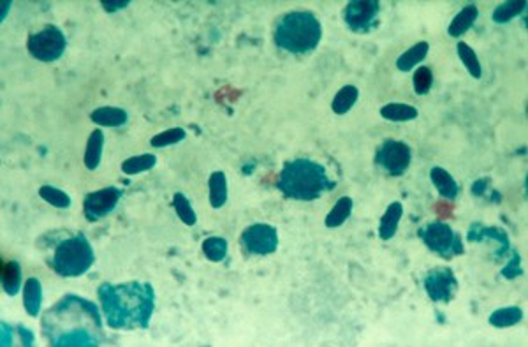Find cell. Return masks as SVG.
Wrapping results in <instances>:
<instances>
[{
    "label": "cell",
    "mask_w": 528,
    "mask_h": 347,
    "mask_svg": "<svg viewBox=\"0 0 528 347\" xmlns=\"http://www.w3.org/2000/svg\"><path fill=\"white\" fill-rule=\"evenodd\" d=\"M412 83H414V90L418 95L428 94L430 88H432V85H433L432 69H430V67H419V69L414 73V80H412Z\"/></svg>",
    "instance_id": "34"
},
{
    "label": "cell",
    "mask_w": 528,
    "mask_h": 347,
    "mask_svg": "<svg viewBox=\"0 0 528 347\" xmlns=\"http://www.w3.org/2000/svg\"><path fill=\"white\" fill-rule=\"evenodd\" d=\"M67 48V39L63 32L55 25H46L43 31L29 36L27 50L36 61L55 62L63 55Z\"/></svg>",
    "instance_id": "7"
},
{
    "label": "cell",
    "mask_w": 528,
    "mask_h": 347,
    "mask_svg": "<svg viewBox=\"0 0 528 347\" xmlns=\"http://www.w3.org/2000/svg\"><path fill=\"white\" fill-rule=\"evenodd\" d=\"M381 115L389 122H410L418 118V110L405 103H389L381 108Z\"/></svg>",
    "instance_id": "22"
},
{
    "label": "cell",
    "mask_w": 528,
    "mask_h": 347,
    "mask_svg": "<svg viewBox=\"0 0 528 347\" xmlns=\"http://www.w3.org/2000/svg\"><path fill=\"white\" fill-rule=\"evenodd\" d=\"M43 335L50 346H100L103 321L99 309L87 298L67 294L43 317Z\"/></svg>",
    "instance_id": "1"
},
{
    "label": "cell",
    "mask_w": 528,
    "mask_h": 347,
    "mask_svg": "<svg viewBox=\"0 0 528 347\" xmlns=\"http://www.w3.org/2000/svg\"><path fill=\"white\" fill-rule=\"evenodd\" d=\"M456 53H458L460 61L463 62V66L467 67V71L470 73L472 78L479 80L482 76V67L481 62H479L477 53L469 46L467 43H458L456 44Z\"/></svg>",
    "instance_id": "30"
},
{
    "label": "cell",
    "mask_w": 528,
    "mask_h": 347,
    "mask_svg": "<svg viewBox=\"0 0 528 347\" xmlns=\"http://www.w3.org/2000/svg\"><path fill=\"white\" fill-rule=\"evenodd\" d=\"M418 234L430 251L439 254L444 259H452V257L465 252L462 237L445 222L437 221L426 224L425 227L418 231Z\"/></svg>",
    "instance_id": "6"
},
{
    "label": "cell",
    "mask_w": 528,
    "mask_h": 347,
    "mask_svg": "<svg viewBox=\"0 0 528 347\" xmlns=\"http://www.w3.org/2000/svg\"><path fill=\"white\" fill-rule=\"evenodd\" d=\"M157 164V157L152 154H141V155H133V157L125 159L122 162V171L129 177H134V175L145 173V171H150L152 167H155Z\"/></svg>",
    "instance_id": "28"
},
{
    "label": "cell",
    "mask_w": 528,
    "mask_h": 347,
    "mask_svg": "<svg viewBox=\"0 0 528 347\" xmlns=\"http://www.w3.org/2000/svg\"><path fill=\"white\" fill-rule=\"evenodd\" d=\"M352 207H354V203H352V197H349V196L340 197V200L335 203V207L331 208V212L326 215V227L333 229V227L342 226V224L351 217Z\"/></svg>",
    "instance_id": "27"
},
{
    "label": "cell",
    "mask_w": 528,
    "mask_h": 347,
    "mask_svg": "<svg viewBox=\"0 0 528 347\" xmlns=\"http://www.w3.org/2000/svg\"><path fill=\"white\" fill-rule=\"evenodd\" d=\"M335 185V182L329 180L323 164L312 159L287 160L276 178L280 192L296 201H316Z\"/></svg>",
    "instance_id": "3"
},
{
    "label": "cell",
    "mask_w": 528,
    "mask_h": 347,
    "mask_svg": "<svg viewBox=\"0 0 528 347\" xmlns=\"http://www.w3.org/2000/svg\"><path fill=\"white\" fill-rule=\"evenodd\" d=\"M242 245L254 256H268L279 249V231L271 224H252L242 233Z\"/></svg>",
    "instance_id": "9"
},
{
    "label": "cell",
    "mask_w": 528,
    "mask_h": 347,
    "mask_svg": "<svg viewBox=\"0 0 528 347\" xmlns=\"http://www.w3.org/2000/svg\"><path fill=\"white\" fill-rule=\"evenodd\" d=\"M428 51H430L428 41H419V43H415L414 46L400 55L398 61H396V67H398V71H402V73H409V71L418 67L419 63L425 61Z\"/></svg>",
    "instance_id": "18"
},
{
    "label": "cell",
    "mask_w": 528,
    "mask_h": 347,
    "mask_svg": "<svg viewBox=\"0 0 528 347\" xmlns=\"http://www.w3.org/2000/svg\"><path fill=\"white\" fill-rule=\"evenodd\" d=\"M100 6H103L104 11H108V13H117V11H122V9H125L127 6H130V0H115V2L103 0Z\"/></svg>",
    "instance_id": "36"
},
{
    "label": "cell",
    "mask_w": 528,
    "mask_h": 347,
    "mask_svg": "<svg viewBox=\"0 0 528 347\" xmlns=\"http://www.w3.org/2000/svg\"><path fill=\"white\" fill-rule=\"evenodd\" d=\"M122 194V189L118 187H104L87 194L83 201V212L87 221L95 222L110 215L117 208Z\"/></svg>",
    "instance_id": "12"
},
{
    "label": "cell",
    "mask_w": 528,
    "mask_h": 347,
    "mask_svg": "<svg viewBox=\"0 0 528 347\" xmlns=\"http://www.w3.org/2000/svg\"><path fill=\"white\" fill-rule=\"evenodd\" d=\"M402 217H403V207L400 201H395V203H391L388 208H385L384 215L381 217V224H379L381 240H391V238L395 237L396 231H398Z\"/></svg>",
    "instance_id": "14"
},
{
    "label": "cell",
    "mask_w": 528,
    "mask_h": 347,
    "mask_svg": "<svg viewBox=\"0 0 528 347\" xmlns=\"http://www.w3.org/2000/svg\"><path fill=\"white\" fill-rule=\"evenodd\" d=\"M479 18V9L475 4H467L455 18H452L451 25H449L447 33L451 37H462L474 27V24Z\"/></svg>",
    "instance_id": "15"
},
{
    "label": "cell",
    "mask_w": 528,
    "mask_h": 347,
    "mask_svg": "<svg viewBox=\"0 0 528 347\" xmlns=\"http://www.w3.org/2000/svg\"><path fill=\"white\" fill-rule=\"evenodd\" d=\"M103 148H104V133L100 129H95L88 136L87 150H85V166L90 171H95L99 167L100 159H103Z\"/></svg>",
    "instance_id": "21"
},
{
    "label": "cell",
    "mask_w": 528,
    "mask_h": 347,
    "mask_svg": "<svg viewBox=\"0 0 528 347\" xmlns=\"http://www.w3.org/2000/svg\"><path fill=\"white\" fill-rule=\"evenodd\" d=\"M522 319H523V311L519 307H502V309H497V311H493L488 321L493 328H499V330H502V328L516 326V324H518Z\"/></svg>",
    "instance_id": "26"
},
{
    "label": "cell",
    "mask_w": 528,
    "mask_h": 347,
    "mask_svg": "<svg viewBox=\"0 0 528 347\" xmlns=\"http://www.w3.org/2000/svg\"><path fill=\"white\" fill-rule=\"evenodd\" d=\"M358 97H359L358 87H354V85H346V87H342L338 90V94L333 97L331 103L333 113L335 115L349 113L352 108H354Z\"/></svg>",
    "instance_id": "24"
},
{
    "label": "cell",
    "mask_w": 528,
    "mask_h": 347,
    "mask_svg": "<svg viewBox=\"0 0 528 347\" xmlns=\"http://www.w3.org/2000/svg\"><path fill=\"white\" fill-rule=\"evenodd\" d=\"M229 245L227 240L222 237H209L203 242V254L212 263H220L227 257Z\"/></svg>",
    "instance_id": "29"
},
{
    "label": "cell",
    "mask_w": 528,
    "mask_h": 347,
    "mask_svg": "<svg viewBox=\"0 0 528 347\" xmlns=\"http://www.w3.org/2000/svg\"><path fill=\"white\" fill-rule=\"evenodd\" d=\"M519 274H522V270H519V254L512 252L511 263H509L507 266L502 270V275H504L505 279H514V277H518Z\"/></svg>",
    "instance_id": "35"
},
{
    "label": "cell",
    "mask_w": 528,
    "mask_h": 347,
    "mask_svg": "<svg viewBox=\"0 0 528 347\" xmlns=\"http://www.w3.org/2000/svg\"><path fill=\"white\" fill-rule=\"evenodd\" d=\"M41 304H43V286H41L39 279L30 277L25 281L24 286V307L29 312V316L37 317L41 311Z\"/></svg>",
    "instance_id": "20"
},
{
    "label": "cell",
    "mask_w": 528,
    "mask_h": 347,
    "mask_svg": "<svg viewBox=\"0 0 528 347\" xmlns=\"http://www.w3.org/2000/svg\"><path fill=\"white\" fill-rule=\"evenodd\" d=\"M430 180H432L433 187L437 189V192H439L442 197L451 201L458 197L460 185L447 170H444V167L440 166L432 167V170H430Z\"/></svg>",
    "instance_id": "13"
},
{
    "label": "cell",
    "mask_w": 528,
    "mask_h": 347,
    "mask_svg": "<svg viewBox=\"0 0 528 347\" xmlns=\"http://www.w3.org/2000/svg\"><path fill=\"white\" fill-rule=\"evenodd\" d=\"M485 238H492V240H497L502 245V252H507L509 249V237L505 231L499 229V227H485L481 224H474L469 231V242H481Z\"/></svg>",
    "instance_id": "23"
},
{
    "label": "cell",
    "mask_w": 528,
    "mask_h": 347,
    "mask_svg": "<svg viewBox=\"0 0 528 347\" xmlns=\"http://www.w3.org/2000/svg\"><path fill=\"white\" fill-rule=\"evenodd\" d=\"M2 6H4V9H2V16H0V18H2V21H4V20H6V16H7V11H9V7L13 6V4H11L9 0H7V2H4Z\"/></svg>",
    "instance_id": "37"
},
{
    "label": "cell",
    "mask_w": 528,
    "mask_h": 347,
    "mask_svg": "<svg viewBox=\"0 0 528 347\" xmlns=\"http://www.w3.org/2000/svg\"><path fill=\"white\" fill-rule=\"evenodd\" d=\"M376 162L391 177H402L410 167L412 150L405 141L385 140L377 148Z\"/></svg>",
    "instance_id": "8"
},
{
    "label": "cell",
    "mask_w": 528,
    "mask_h": 347,
    "mask_svg": "<svg viewBox=\"0 0 528 347\" xmlns=\"http://www.w3.org/2000/svg\"><path fill=\"white\" fill-rule=\"evenodd\" d=\"M423 286L430 300L435 304H449L458 291V279L451 268L439 266L426 274Z\"/></svg>",
    "instance_id": "11"
},
{
    "label": "cell",
    "mask_w": 528,
    "mask_h": 347,
    "mask_svg": "<svg viewBox=\"0 0 528 347\" xmlns=\"http://www.w3.org/2000/svg\"><path fill=\"white\" fill-rule=\"evenodd\" d=\"M208 192H209V204L212 208L219 210L224 204L227 203V196H229V190H227V177L224 171H213L209 175L208 180Z\"/></svg>",
    "instance_id": "17"
},
{
    "label": "cell",
    "mask_w": 528,
    "mask_h": 347,
    "mask_svg": "<svg viewBox=\"0 0 528 347\" xmlns=\"http://www.w3.org/2000/svg\"><path fill=\"white\" fill-rule=\"evenodd\" d=\"M90 118H92L93 124L97 125L122 127L127 124V120H129V115H127V111L122 110V108L103 106L93 110L92 113H90Z\"/></svg>",
    "instance_id": "16"
},
{
    "label": "cell",
    "mask_w": 528,
    "mask_h": 347,
    "mask_svg": "<svg viewBox=\"0 0 528 347\" xmlns=\"http://www.w3.org/2000/svg\"><path fill=\"white\" fill-rule=\"evenodd\" d=\"M323 39V25L310 11L284 14L275 27V44L294 55L310 53Z\"/></svg>",
    "instance_id": "4"
},
{
    "label": "cell",
    "mask_w": 528,
    "mask_h": 347,
    "mask_svg": "<svg viewBox=\"0 0 528 347\" xmlns=\"http://www.w3.org/2000/svg\"><path fill=\"white\" fill-rule=\"evenodd\" d=\"M99 301L111 330H147L155 311V291L148 282L99 286Z\"/></svg>",
    "instance_id": "2"
},
{
    "label": "cell",
    "mask_w": 528,
    "mask_h": 347,
    "mask_svg": "<svg viewBox=\"0 0 528 347\" xmlns=\"http://www.w3.org/2000/svg\"><path fill=\"white\" fill-rule=\"evenodd\" d=\"M173 208L178 215V219L187 226H196L197 222V215L194 212L192 204H190L189 197L185 196L183 192H176L173 196Z\"/></svg>",
    "instance_id": "31"
},
{
    "label": "cell",
    "mask_w": 528,
    "mask_h": 347,
    "mask_svg": "<svg viewBox=\"0 0 528 347\" xmlns=\"http://www.w3.org/2000/svg\"><path fill=\"white\" fill-rule=\"evenodd\" d=\"M39 196L55 208H62V210H66V208L71 207L69 194L63 192L62 189L53 187V185H41Z\"/></svg>",
    "instance_id": "32"
},
{
    "label": "cell",
    "mask_w": 528,
    "mask_h": 347,
    "mask_svg": "<svg viewBox=\"0 0 528 347\" xmlns=\"http://www.w3.org/2000/svg\"><path fill=\"white\" fill-rule=\"evenodd\" d=\"M0 277H2V287L6 294L16 296L21 287V266L18 261H4L0 268Z\"/></svg>",
    "instance_id": "19"
},
{
    "label": "cell",
    "mask_w": 528,
    "mask_h": 347,
    "mask_svg": "<svg viewBox=\"0 0 528 347\" xmlns=\"http://www.w3.org/2000/svg\"><path fill=\"white\" fill-rule=\"evenodd\" d=\"M381 2L377 0H351L343 9L347 27L356 33H368L377 25Z\"/></svg>",
    "instance_id": "10"
},
{
    "label": "cell",
    "mask_w": 528,
    "mask_h": 347,
    "mask_svg": "<svg viewBox=\"0 0 528 347\" xmlns=\"http://www.w3.org/2000/svg\"><path fill=\"white\" fill-rule=\"evenodd\" d=\"M527 9V0H507V2H502L495 7L493 11V21L495 24H509V21L514 20L516 16L523 13Z\"/></svg>",
    "instance_id": "25"
},
{
    "label": "cell",
    "mask_w": 528,
    "mask_h": 347,
    "mask_svg": "<svg viewBox=\"0 0 528 347\" xmlns=\"http://www.w3.org/2000/svg\"><path fill=\"white\" fill-rule=\"evenodd\" d=\"M185 138H187L185 129H182V127H171V129H166L162 130V133L155 134V136L150 140V145L155 148H166L171 147V145L180 143V141H183Z\"/></svg>",
    "instance_id": "33"
},
{
    "label": "cell",
    "mask_w": 528,
    "mask_h": 347,
    "mask_svg": "<svg viewBox=\"0 0 528 347\" xmlns=\"http://www.w3.org/2000/svg\"><path fill=\"white\" fill-rule=\"evenodd\" d=\"M95 263V254L83 233L60 242L55 249L50 266L60 277H81Z\"/></svg>",
    "instance_id": "5"
}]
</instances>
